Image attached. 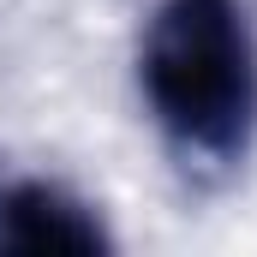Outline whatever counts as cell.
I'll return each instance as SVG.
<instances>
[{
    "label": "cell",
    "mask_w": 257,
    "mask_h": 257,
    "mask_svg": "<svg viewBox=\"0 0 257 257\" xmlns=\"http://www.w3.org/2000/svg\"><path fill=\"white\" fill-rule=\"evenodd\" d=\"M138 78L156 126L192 162L233 168L257 132V36L239 0H162Z\"/></svg>",
    "instance_id": "6da1fadb"
},
{
    "label": "cell",
    "mask_w": 257,
    "mask_h": 257,
    "mask_svg": "<svg viewBox=\"0 0 257 257\" xmlns=\"http://www.w3.org/2000/svg\"><path fill=\"white\" fill-rule=\"evenodd\" d=\"M0 251H114L102 215L72 197L66 186L48 180H18V186H0Z\"/></svg>",
    "instance_id": "7a4b0ae2"
}]
</instances>
